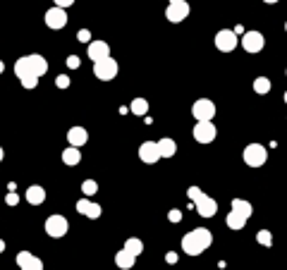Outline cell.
Segmentation results:
<instances>
[{
  "mask_svg": "<svg viewBox=\"0 0 287 270\" xmlns=\"http://www.w3.org/2000/svg\"><path fill=\"white\" fill-rule=\"evenodd\" d=\"M213 244V234L206 227H197V230H189V232L182 237V251L187 256H201L208 246Z\"/></svg>",
  "mask_w": 287,
  "mask_h": 270,
  "instance_id": "cell-1",
  "label": "cell"
},
{
  "mask_svg": "<svg viewBox=\"0 0 287 270\" xmlns=\"http://www.w3.org/2000/svg\"><path fill=\"white\" fill-rule=\"evenodd\" d=\"M46 72H48V62H46L43 55H38V53L24 55V57H19L17 62H15V74H17L19 79L29 77V74L41 77V74H46Z\"/></svg>",
  "mask_w": 287,
  "mask_h": 270,
  "instance_id": "cell-2",
  "label": "cell"
},
{
  "mask_svg": "<svg viewBox=\"0 0 287 270\" xmlns=\"http://www.w3.org/2000/svg\"><path fill=\"white\" fill-rule=\"evenodd\" d=\"M242 158H244V162L249 167H261V165H266V161H268V148L263 144H249L244 148Z\"/></svg>",
  "mask_w": 287,
  "mask_h": 270,
  "instance_id": "cell-3",
  "label": "cell"
},
{
  "mask_svg": "<svg viewBox=\"0 0 287 270\" xmlns=\"http://www.w3.org/2000/svg\"><path fill=\"white\" fill-rule=\"evenodd\" d=\"M117 62L108 55L103 60H96L93 62V74H96V79H101V81H113L115 77H117Z\"/></svg>",
  "mask_w": 287,
  "mask_h": 270,
  "instance_id": "cell-4",
  "label": "cell"
},
{
  "mask_svg": "<svg viewBox=\"0 0 287 270\" xmlns=\"http://www.w3.org/2000/svg\"><path fill=\"white\" fill-rule=\"evenodd\" d=\"M46 234L48 237H53V239H60V237H65V234L70 232V222H67V217L65 216H48V220H46Z\"/></svg>",
  "mask_w": 287,
  "mask_h": 270,
  "instance_id": "cell-5",
  "label": "cell"
},
{
  "mask_svg": "<svg viewBox=\"0 0 287 270\" xmlns=\"http://www.w3.org/2000/svg\"><path fill=\"white\" fill-rule=\"evenodd\" d=\"M239 34L234 31V29H220L218 34H215V48L220 51V53H232L234 48H237V43H239Z\"/></svg>",
  "mask_w": 287,
  "mask_h": 270,
  "instance_id": "cell-6",
  "label": "cell"
},
{
  "mask_svg": "<svg viewBox=\"0 0 287 270\" xmlns=\"http://www.w3.org/2000/svg\"><path fill=\"white\" fill-rule=\"evenodd\" d=\"M189 12H192V7H189V2H187V0L170 2V5H168V10H165V19H168V22H172V24H179V22H184V19L189 17Z\"/></svg>",
  "mask_w": 287,
  "mask_h": 270,
  "instance_id": "cell-7",
  "label": "cell"
},
{
  "mask_svg": "<svg viewBox=\"0 0 287 270\" xmlns=\"http://www.w3.org/2000/svg\"><path fill=\"white\" fill-rule=\"evenodd\" d=\"M194 139H197L199 144H211L215 139V125L211 122V120H197V125H194Z\"/></svg>",
  "mask_w": 287,
  "mask_h": 270,
  "instance_id": "cell-8",
  "label": "cell"
},
{
  "mask_svg": "<svg viewBox=\"0 0 287 270\" xmlns=\"http://www.w3.org/2000/svg\"><path fill=\"white\" fill-rule=\"evenodd\" d=\"M263 46H266V38H263L261 31H244V36H242V48H244L247 53H261Z\"/></svg>",
  "mask_w": 287,
  "mask_h": 270,
  "instance_id": "cell-9",
  "label": "cell"
},
{
  "mask_svg": "<svg viewBox=\"0 0 287 270\" xmlns=\"http://www.w3.org/2000/svg\"><path fill=\"white\" fill-rule=\"evenodd\" d=\"M139 158H142L146 165H153V162L161 161L163 153H161V146H158V141H144V144L139 146Z\"/></svg>",
  "mask_w": 287,
  "mask_h": 270,
  "instance_id": "cell-10",
  "label": "cell"
},
{
  "mask_svg": "<svg viewBox=\"0 0 287 270\" xmlns=\"http://www.w3.org/2000/svg\"><path fill=\"white\" fill-rule=\"evenodd\" d=\"M46 24H48V29H55V31L62 29L67 24V7H60V5L51 7L46 12Z\"/></svg>",
  "mask_w": 287,
  "mask_h": 270,
  "instance_id": "cell-11",
  "label": "cell"
},
{
  "mask_svg": "<svg viewBox=\"0 0 287 270\" xmlns=\"http://www.w3.org/2000/svg\"><path fill=\"white\" fill-rule=\"evenodd\" d=\"M192 115H194V120H213L215 103L208 101V98H199L197 103L192 106Z\"/></svg>",
  "mask_w": 287,
  "mask_h": 270,
  "instance_id": "cell-12",
  "label": "cell"
},
{
  "mask_svg": "<svg viewBox=\"0 0 287 270\" xmlns=\"http://www.w3.org/2000/svg\"><path fill=\"white\" fill-rule=\"evenodd\" d=\"M194 206H197V213L201 217H213L215 211H218V203H215V198H211L208 194H201V196L194 201Z\"/></svg>",
  "mask_w": 287,
  "mask_h": 270,
  "instance_id": "cell-13",
  "label": "cell"
},
{
  "mask_svg": "<svg viewBox=\"0 0 287 270\" xmlns=\"http://www.w3.org/2000/svg\"><path fill=\"white\" fill-rule=\"evenodd\" d=\"M17 266L22 270H43V261L34 256V253L29 251H19L17 253Z\"/></svg>",
  "mask_w": 287,
  "mask_h": 270,
  "instance_id": "cell-14",
  "label": "cell"
},
{
  "mask_svg": "<svg viewBox=\"0 0 287 270\" xmlns=\"http://www.w3.org/2000/svg\"><path fill=\"white\" fill-rule=\"evenodd\" d=\"M77 213H79V216L91 217V220H96V217H101V206L93 203V201H89V196H84V198L77 201Z\"/></svg>",
  "mask_w": 287,
  "mask_h": 270,
  "instance_id": "cell-15",
  "label": "cell"
},
{
  "mask_svg": "<svg viewBox=\"0 0 287 270\" xmlns=\"http://www.w3.org/2000/svg\"><path fill=\"white\" fill-rule=\"evenodd\" d=\"M86 55H89V60H103L110 55V46H108L106 41H91L89 48H86Z\"/></svg>",
  "mask_w": 287,
  "mask_h": 270,
  "instance_id": "cell-16",
  "label": "cell"
},
{
  "mask_svg": "<svg viewBox=\"0 0 287 270\" xmlns=\"http://www.w3.org/2000/svg\"><path fill=\"white\" fill-rule=\"evenodd\" d=\"M134 261H137V256L129 251V249H125V246L115 253V266L120 270H132L134 268Z\"/></svg>",
  "mask_w": 287,
  "mask_h": 270,
  "instance_id": "cell-17",
  "label": "cell"
},
{
  "mask_svg": "<svg viewBox=\"0 0 287 270\" xmlns=\"http://www.w3.org/2000/svg\"><path fill=\"white\" fill-rule=\"evenodd\" d=\"M247 220H249V216H244V213H239V211L232 208V211L228 213V217H225V225H228L230 230H234V232H239V230H244Z\"/></svg>",
  "mask_w": 287,
  "mask_h": 270,
  "instance_id": "cell-18",
  "label": "cell"
},
{
  "mask_svg": "<svg viewBox=\"0 0 287 270\" xmlns=\"http://www.w3.org/2000/svg\"><path fill=\"white\" fill-rule=\"evenodd\" d=\"M67 141L72 146H84L89 141V132L84 127H72L70 132H67Z\"/></svg>",
  "mask_w": 287,
  "mask_h": 270,
  "instance_id": "cell-19",
  "label": "cell"
},
{
  "mask_svg": "<svg viewBox=\"0 0 287 270\" xmlns=\"http://www.w3.org/2000/svg\"><path fill=\"white\" fill-rule=\"evenodd\" d=\"M27 201H29L31 206H41V203L46 201V189H43L41 184H31V187L27 189Z\"/></svg>",
  "mask_w": 287,
  "mask_h": 270,
  "instance_id": "cell-20",
  "label": "cell"
},
{
  "mask_svg": "<svg viewBox=\"0 0 287 270\" xmlns=\"http://www.w3.org/2000/svg\"><path fill=\"white\" fill-rule=\"evenodd\" d=\"M62 162L65 165H79L82 162V153H79V146H67L65 151H62Z\"/></svg>",
  "mask_w": 287,
  "mask_h": 270,
  "instance_id": "cell-21",
  "label": "cell"
},
{
  "mask_svg": "<svg viewBox=\"0 0 287 270\" xmlns=\"http://www.w3.org/2000/svg\"><path fill=\"white\" fill-rule=\"evenodd\" d=\"M158 146H161L163 158H172V156L177 153V144H175V139H161Z\"/></svg>",
  "mask_w": 287,
  "mask_h": 270,
  "instance_id": "cell-22",
  "label": "cell"
},
{
  "mask_svg": "<svg viewBox=\"0 0 287 270\" xmlns=\"http://www.w3.org/2000/svg\"><path fill=\"white\" fill-rule=\"evenodd\" d=\"M129 110H132V115L144 117V115L148 112V101H146V98H134V101H132V106H129Z\"/></svg>",
  "mask_w": 287,
  "mask_h": 270,
  "instance_id": "cell-23",
  "label": "cell"
},
{
  "mask_svg": "<svg viewBox=\"0 0 287 270\" xmlns=\"http://www.w3.org/2000/svg\"><path fill=\"white\" fill-rule=\"evenodd\" d=\"M230 206H232L234 211H239V213H244V216H249V217H251V213H254V206H251L247 198H232Z\"/></svg>",
  "mask_w": 287,
  "mask_h": 270,
  "instance_id": "cell-24",
  "label": "cell"
},
{
  "mask_svg": "<svg viewBox=\"0 0 287 270\" xmlns=\"http://www.w3.org/2000/svg\"><path fill=\"white\" fill-rule=\"evenodd\" d=\"M125 249H129L134 256H142L144 253V242L139 239V237H129V239L125 242Z\"/></svg>",
  "mask_w": 287,
  "mask_h": 270,
  "instance_id": "cell-25",
  "label": "cell"
},
{
  "mask_svg": "<svg viewBox=\"0 0 287 270\" xmlns=\"http://www.w3.org/2000/svg\"><path fill=\"white\" fill-rule=\"evenodd\" d=\"M254 91H256L258 96L268 93V91H270V79H268V77H258V79L254 81Z\"/></svg>",
  "mask_w": 287,
  "mask_h": 270,
  "instance_id": "cell-26",
  "label": "cell"
},
{
  "mask_svg": "<svg viewBox=\"0 0 287 270\" xmlns=\"http://www.w3.org/2000/svg\"><path fill=\"white\" fill-rule=\"evenodd\" d=\"M82 191H84V196H93V194L98 191V182L96 180H84L82 182Z\"/></svg>",
  "mask_w": 287,
  "mask_h": 270,
  "instance_id": "cell-27",
  "label": "cell"
},
{
  "mask_svg": "<svg viewBox=\"0 0 287 270\" xmlns=\"http://www.w3.org/2000/svg\"><path fill=\"white\" fill-rule=\"evenodd\" d=\"M256 242L263 244V246H270V244H273V234H270V230H258V232H256Z\"/></svg>",
  "mask_w": 287,
  "mask_h": 270,
  "instance_id": "cell-28",
  "label": "cell"
},
{
  "mask_svg": "<svg viewBox=\"0 0 287 270\" xmlns=\"http://www.w3.org/2000/svg\"><path fill=\"white\" fill-rule=\"evenodd\" d=\"M19 81H22V86H24V89H36V86H38V77H36V74H29V77H22Z\"/></svg>",
  "mask_w": 287,
  "mask_h": 270,
  "instance_id": "cell-29",
  "label": "cell"
},
{
  "mask_svg": "<svg viewBox=\"0 0 287 270\" xmlns=\"http://www.w3.org/2000/svg\"><path fill=\"white\" fill-rule=\"evenodd\" d=\"M70 84L72 81H70V77H67V74H60V77L55 79V86H57V89H67Z\"/></svg>",
  "mask_w": 287,
  "mask_h": 270,
  "instance_id": "cell-30",
  "label": "cell"
},
{
  "mask_svg": "<svg viewBox=\"0 0 287 270\" xmlns=\"http://www.w3.org/2000/svg\"><path fill=\"white\" fill-rule=\"evenodd\" d=\"M77 41H82V43H91V31L89 29H79V31H77Z\"/></svg>",
  "mask_w": 287,
  "mask_h": 270,
  "instance_id": "cell-31",
  "label": "cell"
},
{
  "mask_svg": "<svg viewBox=\"0 0 287 270\" xmlns=\"http://www.w3.org/2000/svg\"><path fill=\"white\" fill-rule=\"evenodd\" d=\"M5 203H7V206H17V203H19V194H17V191H10V194L5 196Z\"/></svg>",
  "mask_w": 287,
  "mask_h": 270,
  "instance_id": "cell-32",
  "label": "cell"
},
{
  "mask_svg": "<svg viewBox=\"0 0 287 270\" xmlns=\"http://www.w3.org/2000/svg\"><path fill=\"white\" fill-rule=\"evenodd\" d=\"M79 65H82V60H79L77 55H70V57H67V67H70V70H79Z\"/></svg>",
  "mask_w": 287,
  "mask_h": 270,
  "instance_id": "cell-33",
  "label": "cell"
},
{
  "mask_svg": "<svg viewBox=\"0 0 287 270\" xmlns=\"http://www.w3.org/2000/svg\"><path fill=\"white\" fill-rule=\"evenodd\" d=\"M168 220H170V222H179V220H182V211H179V208H172V211L168 213Z\"/></svg>",
  "mask_w": 287,
  "mask_h": 270,
  "instance_id": "cell-34",
  "label": "cell"
},
{
  "mask_svg": "<svg viewBox=\"0 0 287 270\" xmlns=\"http://www.w3.org/2000/svg\"><path fill=\"white\" fill-rule=\"evenodd\" d=\"M187 194H189V198H192V201H197V198L201 196V194H203V191H201V189H199V187H189V191H187Z\"/></svg>",
  "mask_w": 287,
  "mask_h": 270,
  "instance_id": "cell-35",
  "label": "cell"
},
{
  "mask_svg": "<svg viewBox=\"0 0 287 270\" xmlns=\"http://www.w3.org/2000/svg\"><path fill=\"white\" fill-rule=\"evenodd\" d=\"M55 5H60V7H72L74 5V0H53Z\"/></svg>",
  "mask_w": 287,
  "mask_h": 270,
  "instance_id": "cell-36",
  "label": "cell"
},
{
  "mask_svg": "<svg viewBox=\"0 0 287 270\" xmlns=\"http://www.w3.org/2000/svg\"><path fill=\"white\" fill-rule=\"evenodd\" d=\"M175 261H177V253L170 251V253H168V263H175Z\"/></svg>",
  "mask_w": 287,
  "mask_h": 270,
  "instance_id": "cell-37",
  "label": "cell"
},
{
  "mask_svg": "<svg viewBox=\"0 0 287 270\" xmlns=\"http://www.w3.org/2000/svg\"><path fill=\"white\" fill-rule=\"evenodd\" d=\"M266 5H275V2H280V0H263Z\"/></svg>",
  "mask_w": 287,
  "mask_h": 270,
  "instance_id": "cell-38",
  "label": "cell"
},
{
  "mask_svg": "<svg viewBox=\"0 0 287 270\" xmlns=\"http://www.w3.org/2000/svg\"><path fill=\"white\" fill-rule=\"evenodd\" d=\"M170 2H179V0H170Z\"/></svg>",
  "mask_w": 287,
  "mask_h": 270,
  "instance_id": "cell-39",
  "label": "cell"
},
{
  "mask_svg": "<svg viewBox=\"0 0 287 270\" xmlns=\"http://www.w3.org/2000/svg\"><path fill=\"white\" fill-rule=\"evenodd\" d=\"M285 103H287V93H285Z\"/></svg>",
  "mask_w": 287,
  "mask_h": 270,
  "instance_id": "cell-40",
  "label": "cell"
},
{
  "mask_svg": "<svg viewBox=\"0 0 287 270\" xmlns=\"http://www.w3.org/2000/svg\"><path fill=\"white\" fill-rule=\"evenodd\" d=\"M285 31H287V22H285Z\"/></svg>",
  "mask_w": 287,
  "mask_h": 270,
  "instance_id": "cell-41",
  "label": "cell"
},
{
  "mask_svg": "<svg viewBox=\"0 0 287 270\" xmlns=\"http://www.w3.org/2000/svg\"><path fill=\"white\" fill-rule=\"evenodd\" d=\"M285 77H287V70H285Z\"/></svg>",
  "mask_w": 287,
  "mask_h": 270,
  "instance_id": "cell-42",
  "label": "cell"
}]
</instances>
